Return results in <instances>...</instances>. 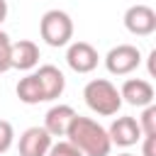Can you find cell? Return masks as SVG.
I'll return each instance as SVG.
<instances>
[{
    "mask_svg": "<svg viewBox=\"0 0 156 156\" xmlns=\"http://www.w3.org/2000/svg\"><path fill=\"white\" fill-rule=\"evenodd\" d=\"M144 136H156V105L141 107V117L136 119Z\"/></svg>",
    "mask_w": 156,
    "mask_h": 156,
    "instance_id": "14",
    "label": "cell"
},
{
    "mask_svg": "<svg viewBox=\"0 0 156 156\" xmlns=\"http://www.w3.org/2000/svg\"><path fill=\"white\" fill-rule=\"evenodd\" d=\"M46 156H83L68 139H63V141H56V144H51V149H49V154Z\"/></svg>",
    "mask_w": 156,
    "mask_h": 156,
    "instance_id": "15",
    "label": "cell"
},
{
    "mask_svg": "<svg viewBox=\"0 0 156 156\" xmlns=\"http://www.w3.org/2000/svg\"><path fill=\"white\" fill-rule=\"evenodd\" d=\"M7 20V0H0V24Z\"/></svg>",
    "mask_w": 156,
    "mask_h": 156,
    "instance_id": "19",
    "label": "cell"
},
{
    "mask_svg": "<svg viewBox=\"0 0 156 156\" xmlns=\"http://www.w3.org/2000/svg\"><path fill=\"white\" fill-rule=\"evenodd\" d=\"M107 136H110L112 146L117 144V146H122V149H129V146H134V144H136L144 134H141V127H139L136 117L122 115V117H117V119L110 124Z\"/></svg>",
    "mask_w": 156,
    "mask_h": 156,
    "instance_id": "7",
    "label": "cell"
},
{
    "mask_svg": "<svg viewBox=\"0 0 156 156\" xmlns=\"http://www.w3.org/2000/svg\"><path fill=\"white\" fill-rule=\"evenodd\" d=\"M83 100H85V105H88L95 115H100V117H112V115H117L119 107H122L119 90H117V85H115L112 80H107V78H93V80H88L85 88H83Z\"/></svg>",
    "mask_w": 156,
    "mask_h": 156,
    "instance_id": "2",
    "label": "cell"
},
{
    "mask_svg": "<svg viewBox=\"0 0 156 156\" xmlns=\"http://www.w3.org/2000/svg\"><path fill=\"white\" fill-rule=\"evenodd\" d=\"M10 37L0 29V73H7L10 71Z\"/></svg>",
    "mask_w": 156,
    "mask_h": 156,
    "instance_id": "17",
    "label": "cell"
},
{
    "mask_svg": "<svg viewBox=\"0 0 156 156\" xmlns=\"http://www.w3.org/2000/svg\"><path fill=\"white\" fill-rule=\"evenodd\" d=\"M141 63V51L134 44H117L105 56V68L112 76H129Z\"/></svg>",
    "mask_w": 156,
    "mask_h": 156,
    "instance_id": "4",
    "label": "cell"
},
{
    "mask_svg": "<svg viewBox=\"0 0 156 156\" xmlns=\"http://www.w3.org/2000/svg\"><path fill=\"white\" fill-rule=\"evenodd\" d=\"M15 93H17L20 102H24V105H39V102H44V93H41L39 78H37V73H34V71H32V73H27L24 78H20V83H17Z\"/></svg>",
    "mask_w": 156,
    "mask_h": 156,
    "instance_id": "13",
    "label": "cell"
},
{
    "mask_svg": "<svg viewBox=\"0 0 156 156\" xmlns=\"http://www.w3.org/2000/svg\"><path fill=\"white\" fill-rule=\"evenodd\" d=\"M119 98L122 102L127 105H134V107H146V105H154V98H156V90L154 85L146 80V78H127L119 88Z\"/></svg>",
    "mask_w": 156,
    "mask_h": 156,
    "instance_id": "8",
    "label": "cell"
},
{
    "mask_svg": "<svg viewBox=\"0 0 156 156\" xmlns=\"http://www.w3.org/2000/svg\"><path fill=\"white\" fill-rule=\"evenodd\" d=\"M76 115H78V112H76L71 105H54V107H49L41 127H44L51 136H66V132H68V127H71V122H73Z\"/></svg>",
    "mask_w": 156,
    "mask_h": 156,
    "instance_id": "12",
    "label": "cell"
},
{
    "mask_svg": "<svg viewBox=\"0 0 156 156\" xmlns=\"http://www.w3.org/2000/svg\"><path fill=\"white\" fill-rule=\"evenodd\" d=\"M12 141H15V129H12V124H10L7 119H0V154L10 151Z\"/></svg>",
    "mask_w": 156,
    "mask_h": 156,
    "instance_id": "16",
    "label": "cell"
},
{
    "mask_svg": "<svg viewBox=\"0 0 156 156\" xmlns=\"http://www.w3.org/2000/svg\"><path fill=\"white\" fill-rule=\"evenodd\" d=\"M39 34L41 39L58 49V46H68L73 39V20L68 12L63 10H46L39 20Z\"/></svg>",
    "mask_w": 156,
    "mask_h": 156,
    "instance_id": "3",
    "label": "cell"
},
{
    "mask_svg": "<svg viewBox=\"0 0 156 156\" xmlns=\"http://www.w3.org/2000/svg\"><path fill=\"white\" fill-rule=\"evenodd\" d=\"M124 27L134 37H149L156 32V12L149 5H132L124 12Z\"/></svg>",
    "mask_w": 156,
    "mask_h": 156,
    "instance_id": "6",
    "label": "cell"
},
{
    "mask_svg": "<svg viewBox=\"0 0 156 156\" xmlns=\"http://www.w3.org/2000/svg\"><path fill=\"white\" fill-rule=\"evenodd\" d=\"M54 144V136L44 127H29L20 134V156H46Z\"/></svg>",
    "mask_w": 156,
    "mask_h": 156,
    "instance_id": "9",
    "label": "cell"
},
{
    "mask_svg": "<svg viewBox=\"0 0 156 156\" xmlns=\"http://www.w3.org/2000/svg\"><path fill=\"white\" fill-rule=\"evenodd\" d=\"M119 156H134V154H129V151H124V154H119Z\"/></svg>",
    "mask_w": 156,
    "mask_h": 156,
    "instance_id": "20",
    "label": "cell"
},
{
    "mask_svg": "<svg viewBox=\"0 0 156 156\" xmlns=\"http://www.w3.org/2000/svg\"><path fill=\"white\" fill-rule=\"evenodd\" d=\"M141 156H156V136H141Z\"/></svg>",
    "mask_w": 156,
    "mask_h": 156,
    "instance_id": "18",
    "label": "cell"
},
{
    "mask_svg": "<svg viewBox=\"0 0 156 156\" xmlns=\"http://www.w3.org/2000/svg\"><path fill=\"white\" fill-rule=\"evenodd\" d=\"M98 49L88 41H71L68 49H66V63L71 71L76 73H90L98 68Z\"/></svg>",
    "mask_w": 156,
    "mask_h": 156,
    "instance_id": "5",
    "label": "cell"
},
{
    "mask_svg": "<svg viewBox=\"0 0 156 156\" xmlns=\"http://www.w3.org/2000/svg\"><path fill=\"white\" fill-rule=\"evenodd\" d=\"M66 136L83 156H110V151H112V141L107 136V129L90 117L76 115Z\"/></svg>",
    "mask_w": 156,
    "mask_h": 156,
    "instance_id": "1",
    "label": "cell"
},
{
    "mask_svg": "<svg viewBox=\"0 0 156 156\" xmlns=\"http://www.w3.org/2000/svg\"><path fill=\"white\" fill-rule=\"evenodd\" d=\"M34 73H37V78H39V85H41V93H44V102L56 100V98L63 95V90H66V78H63L61 68H56L54 63H44V66H39Z\"/></svg>",
    "mask_w": 156,
    "mask_h": 156,
    "instance_id": "10",
    "label": "cell"
},
{
    "mask_svg": "<svg viewBox=\"0 0 156 156\" xmlns=\"http://www.w3.org/2000/svg\"><path fill=\"white\" fill-rule=\"evenodd\" d=\"M39 63V46L32 39H20L10 44V68L32 71Z\"/></svg>",
    "mask_w": 156,
    "mask_h": 156,
    "instance_id": "11",
    "label": "cell"
}]
</instances>
